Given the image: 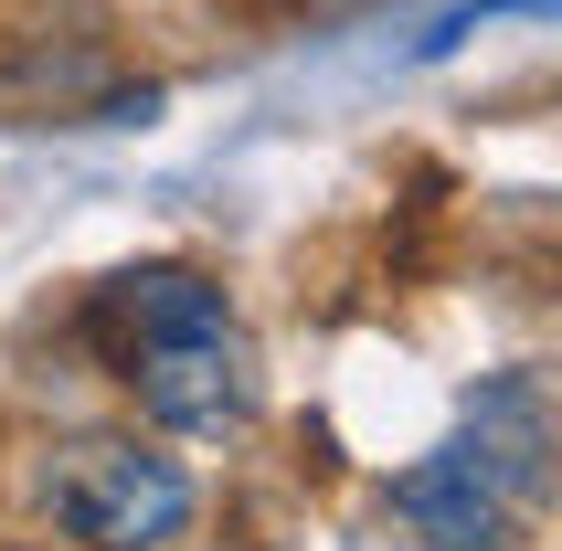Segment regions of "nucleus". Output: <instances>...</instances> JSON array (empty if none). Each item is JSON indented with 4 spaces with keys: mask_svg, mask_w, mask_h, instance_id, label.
Returning <instances> with one entry per match:
<instances>
[{
    "mask_svg": "<svg viewBox=\"0 0 562 551\" xmlns=\"http://www.w3.org/2000/svg\"><path fill=\"white\" fill-rule=\"evenodd\" d=\"M86 339L117 361V382L138 393V414L170 435H234L255 414V361H245V329L223 307L213 276L191 266H138V276H106L86 307Z\"/></svg>",
    "mask_w": 562,
    "mask_h": 551,
    "instance_id": "obj_1",
    "label": "nucleus"
},
{
    "mask_svg": "<svg viewBox=\"0 0 562 551\" xmlns=\"http://www.w3.org/2000/svg\"><path fill=\"white\" fill-rule=\"evenodd\" d=\"M54 520L86 551H159L191 520V477L170 457H138V446H75L54 466Z\"/></svg>",
    "mask_w": 562,
    "mask_h": 551,
    "instance_id": "obj_3",
    "label": "nucleus"
},
{
    "mask_svg": "<svg viewBox=\"0 0 562 551\" xmlns=\"http://www.w3.org/2000/svg\"><path fill=\"white\" fill-rule=\"evenodd\" d=\"M531 498H541V393L531 382H499L457 446H436L425 466L393 477V509L436 551H509Z\"/></svg>",
    "mask_w": 562,
    "mask_h": 551,
    "instance_id": "obj_2",
    "label": "nucleus"
}]
</instances>
